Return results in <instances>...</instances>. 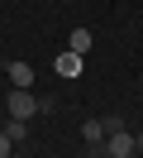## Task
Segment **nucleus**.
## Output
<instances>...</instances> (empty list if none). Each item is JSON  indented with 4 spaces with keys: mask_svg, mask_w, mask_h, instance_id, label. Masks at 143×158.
Wrapping results in <instances>:
<instances>
[{
    "mask_svg": "<svg viewBox=\"0 0 143 158\" xmlns=\"http://www.w3.org/2000/svg\"><path fill=\"white\" fill-rule=\"evenodd\" d=\"M5 110H10L14 120H34V115H38V101L29 96L24 86H10V101H5Z\"/></svg>",
    "mask_w": 143,
    "mask_h": 158,
    "instance_id": "1",
    "label": "nucleus"
},
{
    "mask_svg": "<svg viewBox=\"0 0 143 158\" xmlns=\"http://www.w3.org/2000/svg\"><path fill=\"white\" fill-rule=\"evenodd\" d=\"M138 153V139L129 134V129H114L110 139H105V158H133Z\"/></svg>",
    "mask_w": 143,
    "mask_h": 158,
    "instance_id": "2",
    "label": "nucleus"
},
{
    "mask_svg": "<svg viewBox=\"0 0 143 158\" xmlns=\"http://www.w3.org/2000/svg\"><path fill=\"white\" fill-rule=\"evenodd\" d=\"M81 139H86V153L100 158V153H105V148H100V139H105V120H86V125H81Z\"/></svg>",
    "mask_w": 143,
    "mask_h": 158,
    "instance_id": "3",
    "label": "nucleus"
},
{
    "mask_svg": "<svg viewBox=\"0 0 143 158\" xmlns=\"http://www.w3.org/2000/svg\"><path fill=\"white\" fill-rule=\"evenodd\" d=\"M53 67H57V77H81V53H72V48H67V53H57V58H53Z\"/></svg>",
    "mask_w": 143,
    "mask_h": 158,
    "instance_id": "4",
    "label": "nucleus"
},
{
    "mask_svg": "<svg viewBox=\"0 0 143 158\" xmlns=\"http://www.w3.org/2000/svg\"><path fill=\"white\" fill-rule=\"evenodd\" d=\"M5 77H10V86H24V91H29V81H34V67H29V62H10V67H5Z\"/></svg>",
    "mask_w": 143,
    "mask_h": 158,
    "instance_id": "5",
    "label": "nucleus"
},
{
    "mask_svg": "<svg viewBox=\"0 0 143 158\" xmlns=\"http://www.w3.org/2000/svg\"><path fill=\"white\" fill-rule=\"evenodd\" d=\"M91 43H95V34H91V29H72V39H67V48L86 58V53H91Z\"/></svg>",
    "mask_w": 143,
    "mask_h": 158,
    "instance_id": "6",
    "label": "nucleus"
},
{
    "mask_svg": "<svg viewBox=\"0 0 143 158\" xmlns=\"http://www.w3.org/2000/svg\"><path fill=\"white\" fill-rule=\"evenodd\" d=\"M5 134H10V139H14V144H19V139L29 134V120H10V125H5Z\"/></svg>",
    "mask_w": 143,
    "mask_h": 158,
    "instance_id": "7",
    "label": "nucleus"
},
{
    "mask_svg": "<svg viewBox=\"0 0 143 158\" xmlns=\"http://www.w3.org/2000/svg\"><path fill=\"white\" fill-rule=\"evenodd\" d=\"M10 148H14V139H10L5 129H0V158H10Z\"/></svg>",
    "mask_w": 143,
    "mask_h": 158,
    "instance_id": "8",
    "label": "nucleus"
}]
</instances>
